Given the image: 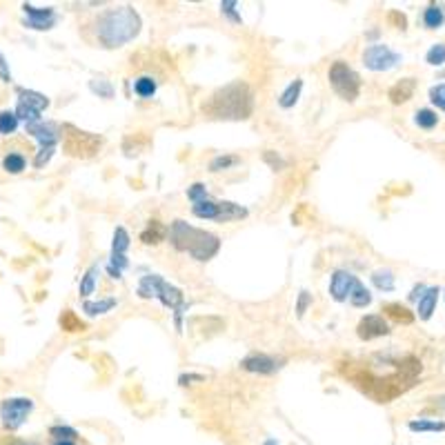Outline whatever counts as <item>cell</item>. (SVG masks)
Listing matches in <instances>:
<instances>
[{"label": "cell", "mask_w": 445, "mask_h": 445, "mask_svg": "<svg viewBox=\"0 0 445 445\" xmlns=\"http://www.w3.org/2000/svg\"><path fill=\"white\" fill-rule=\"evenodd\" d=\"M341 374L377 403H390L416 386L423 363L414 354H374L367 360L341 363Z\"/></svg>", "instance_id": "cell-1"}, {"label": "cell", "mask_w": 445, "mask_h": 445, "mask_svg": "<svg viewBox=\"0 0 445 445\" xmlns=\"http://www.w3.org/2000/svg\"><path fill=\"white\" fill-rule=\"evenodd\" d=\"M203 112L219 120H245L254 112V94L243 80L230 82L210 96L203 105Z\"/></svg>", "instance_id": "cell-2"}, {"label": "cell", "mask_w": 445, "mask_h": 445, "mask_svg": "<svg viewBox=\"0 0 445 445\" xmlns=\"http://www.w3.org/2000/svg\"><path fill=\"white\" fill-rule=\"evenodd\" d=\"M138 34H140V16L131 7L110 9L96 20V36L110 50L123 47L125 43L134 41Z\"/></svg>", "instance_id": "cell-3"}, {"label": "cell", "mask_w": 445, "mask_h": 445, "mask_svg": "<svg viewBox=\"0 0 445 445\" xmlns=\"http://www.w3.org/2000/svg\"><path fill=\"white\" fill-rule=\"evenodd\" d=\"M167 234H170L172 245L178 251H185V254L196 261H210L221 249L219 236H214L212 232L205 230H198V227H191L185 221H174Z\"/></svg>", "instance_id": "cell-4"}, {"label": "cell", "mask_w": 445, "mask_h": 445, "mask_svg": "<svg viewBox=\"0 0 445 445\" xmlns=\"http://www.w3.org/2000/svg\"><path fill=\"white\" fill-rule=\"evenodd\" d=\"M138 296L140 298H159L165 307H172L174 314H176V328L180 330V316L187 312V303H185V296L183 292L178 290L176 285L167 283L161 274H147L143 276L140 283H138Z\"/></svg>", "instance_id": "cell-5"}, {"label": "cell", "mask_w": 445, "mask_h": 445, "mask_svg": "<svg viewBox=\"0 0 445 445\" xmlns=\"http://www.w3.org/2000/svg\"><path fill=\"white\" fill-rule=\"evenodd\" d=\"M103 138L89 134V131H82L74 125H63V149L65 154L74 156V159H92L101 152Z\"/></svg>", "instance_id": "cell-6"}, {"label": "cell", "mask_w": 445, "mask_h": 445, "mask_svg": "<svg viewBox=\"0 0 445 445\" xmlns=\"http://www.w3.org/2000/svg\"><path fill=\"white\" fill-rule=\"evenodd\" d=\"M330 85L332 89L341 96L343 101L354 103L360 94V78L356 71L345 63V60H336V63L330 67Z\"/></svg>", "instance_id": "cell-7"}, {"label": "cell", "mask_w": 445, "mask_h": 445, "mask_svg": "<svg viewBox=\"0 0 445 445\" xmlns=\"http://www.w3.org/2000/svg\"><path fill=\"white\" fill-rule=\"evenodd\" d=\"M25 129H27V134H31L36 140H38V154H36V159H34V167H45L47 163L52 161V156H54V152H56V145H58V138H60V134L56 131V127L52 125V123H29V125H25Z\"/></svg>", "instance_id": "cell-8"}, {"label": "cell", "mask_w": 445, "mask_h": 445, "mask_svg": "<svg viewBox=\"0 0 445 445\" xmlns=\"http://www.w3.org/2000/svg\"><path fill=\"white\" fill-rule=\"evenodd\" d=\"M16 94H18V105H16L14 114L18 116V120H25V125L38 123L41 114L50 107V99L38 92L25 89V87H16Z\"/></svg>", "instance_id": "cell-9"}, {"label": "cell", "mask_w": 445, "mask_h": 445, "mask_svg": "<svg viewBox=\"0 0 445 445\" xmlns=\"http://www.w3.org/2000/svg\"><path fill=\"white\" fill-rule=\"evenodd\" d=\"M31 410H34V401L25 399V396H20V399H5L0 403V421H3V428L9 432H16L27 421Z\"/></svg>", "instance_id": "cell-10"}, {"label": "cell", "mask_w": 445, "mask_h": 445, "mask_svg": "<svg viewBox=\"0 0 445 445\" xmlns=\"http://www.w3.org/2000/svg\"><path fill=\"white\" fill-rule=\"evenodd\" d=\"M127 249H129V234L125 227H116L114 232V240H112V261L107 265V272H110L112 279H123V270L129 265L127 261Z\"/></svg>", "instance_id": "cell-11"}, {"label": "cell", "mask_w": 445, "mask_h": 445, "mask_svg": "<svg viewBox=\"0 0 445 445\" xmlns=\"http://www.w3.org/2000/svg\"><path fill=\"white\" fill-rule=\"evenodd\" d=\"M401 54L392 52L388 45H372L363 52V65L370 71H390L401 63Z\"/></svg>", "instance_id": "cell-12"}, {"label": "cell", "mask_w": 445, "mask_h": 445, "mask_svg": "<svg viewBox=\"0 0 445 445\" xmlns=\"http://www.w3.org/2000/svg\"><path fill=\"white\" fill-rule=\"evenodd\" d=\"M283 363H285L283 358H276L270 354H249L240 360V367L245 372H251V374H274V372L283 367Z\"/></svg>", "instance_id": "cell-13"}, {"label": "cell", "mask_w": 445, "mask_h": 445, "mask_svg": "<svg viewBox=\"0 0 445 445\" xmlns=\"http://www.w3.org/2000/svg\"><path fill=\"white\" fill-rule=\"evenodd\" d=\"M358 283V279L352 272H345V270H336L332 274V281H330V294L336 303H343V300H350L354 285Z\"/></svg>", "instance_id": "cell-14"}, {"label": "cell", "mask_w": 445, "mask_h": 445, "mask_svg": "<svg viewBox=\"0 0 445 445\" xmlns=\"http://www.w3.org/2000/svg\"><path fill=\"white\" fill-rule=\"evenodd\" d=\"M356 334H358L360 341H374V339H379V336H388L390 328L381 314H367L358 321Z\"/></svg>", "instance_id": "cell-15"}, {"label": "cell", "mask_w": 445, "mask_h": 445, "mask_svg": "<svg viewBox=\"0 0 445 445\" xmlns=\"http://www.w3.org/2000/svg\"><path fill=\"white\" fill-rule=\"evenodd\" d=\"M22 9H25L27 14V20L25 25L29 29H52L56 25V11L52 7H34L29 3L22 5Z\"/></svg>", "instance_id": "cell-16"}, {"label": "cell", "mask_w": 445, "mask_h": 445, "mask_svg": "<svg viewBox=\"0 0 445 445\" xmlns=\"http://www.w3.org/2000/svg\"><path fill=\"white\" fill-rule=\"evenodd\" d=\"M439 294H441V287H428L425 294L418 298V303H416V314H418L421 321H430L432 314L437 312Z\"/></svg>", "instance_id": "cell-17"}, {"label": "cell", "mask_w": 445, "mask_h": 445, "mask_svg": "<svg viewBox=\"0 0 445 445\" xmlns=\"http://www.w3.org/2000/svg\"><path fill=\"white\" fill-rule=\"evenodd\" d=\"M414 89H416V80L414 78H403V80H399L396 82V85L390 89V101L394 103V105H401V103H407L414 96Z\"/></svg>", "instance_id": "cell-18"}, {"label": "cell", "mask_w": 445, "mask_h": 445, "mask_svg": "<svg viewBox=\"0 0 445 445\" xmlns=\"http://www.w3.org/2000/svg\"><path fill=\"white\" fill-rule=\"evenodd\" d=\"M407 430L410 432H418V435H428V432H445V421L439 418H412L407 423Z\"/></svg>", "instance_id": "cell-19"}, {"label": "cell", "mask_w": 445, "mask_h": 445, "mask_svg": "<svg viewBox=\"0 0 445 445\" xmlns=\"http://www.w3.org/2000/svg\"><path fill=\"white\" fill-rule=\"evenodd\" d=\"M167 227L163 225V223H159V221H149V225L145 227V232L140 234V240L145 245H156V243H161V240H165V236H167Z\"/></svg>", "instance_id": "cell-20"}, {"label": "cell", "mask_w": 445, "mask_h": 445, "mask_svg": "<svg viewBox=\"0 0 445 445\" xmlns=\"http://www.w3.org/2000/svg\"><path fill=\"white\" fill-rule=\"evenodd\" d=\"M300 92H303V80L300 78H294L290 85L285 87V92L281 94V99H279V105L283 107V110H290V107H294L298 103V96Z\"/></svg>", "instance_id": "cell-21"}, {"label": "cell", "mask_w": 445, "mask_h": 445, "mask_svg": "<svg viewBox=\"0 0 445 445\" xmlns=\"http://www.w3.org/2000/svg\"><path fill=\"white\" fill-rule=\"evenodd\" d=\"M191 212H194V216H198V219L219 221V203L212 200V198H205V200H200V203H194V205H191Z\"/></svg>", "instance_id": "cell-22"}, {"label": "cell", "mask_w": 445, "mask_h": 445, "mask_svg": "<svg viewBox=\"0 0 445 445\" xmlns=\"http://www.w3.org/2000/svg\"><path fill=\"white\" fill-rule=\"evenodd\" d=\"M443 22H445V11L441 5H428L425 11H423V25L428 29H441L443 27Z\"/></svg>", "instance_id": "cell-23"}, {"label": "cell", "mask_w": 445, "mask_h": 445, "mask_svg": "<svg viewBox=\"0 0 445 445\" xmlns=\"http://www.w3.org/2000/svg\"><path fill=\"white\" fill-rule=\"evenodd\" d=\"M118 300L116 298H103V300H85L82 303V312L89 316H99V314H107L112 307H116Z\"/></svg>", "instance_id": "cell-24"}, {"label": "cell", "mask_w": 445, "mask_h": 445, "mask_svg": "<svg viewBox=\"0 0 445 445\" xmlns=\"http://www.w3.org/2000/svg\"><path fill=\"white\" fill-rule=\"evenodd\" d=\"M247 216V210L236 205V203H230V200H223L219 203V221H234V219H245Z\"/></svg>", "instance_id": "cell-25"}, {"label": "cell", "mask_w": 445, "mask_h": 445, "mask_svg": "<svg viewBox=\"0 0 445 445\" xmlns=\"http://www.w3.org/2000/svg\"><path fill=\"white\" fill-rule=\"evenodd\" d=\"M383 312H386L390 319H394L396 323H403V326H410V323L414 321L412 312L401 303H388L386 307H383Z\"/></svg>", "instance_id": "cell-26"}, {"label": "cell", "mask_w": 445, "mask_h": 445, "mask_svg": "<svg viewBox=\"0 0 445 445\" xmlns=\"http://www.w3.org/2000/svg\"><path fill=\"white\" fill-rule=\"evenodd\" d=\"M99 272H101L99 265H92V268L85 272V276H82V281H80V287H78L80 296L87 298L89 294H94V290H96V281H99Z\"/></svg>", "instance_id": "cell-27"}, {"label": "cell", "mask_w": 445, "mask_h": 445, "mask_svg": "<svg viewBox=\"0 0 445 445\" xmlns=\"http://www.w3.org/2000/svg\"><path fill=\"white\" fill-rule=\"evenodd\" d=\"M414 125L421 127V129H435L439 125V116L437 112L428 110V107H423V110H418L414 114Z\"/></svg>", "instance_id": "cell-28"}, {"label": "cell", "mask_w": 445, "mask_h": 445, "mask_svg": "<svg viewBox=\"0 0 445 445\" xmlns=\"http://www.w3.org/2000/svg\"><path fill=\"white\" fill-rule=\"evenodd\" d=\"M372 283H374L381 292H392L394 290V272L392 270H377L372 274Z\"/></svg>", "instance_id": "cell-29"}, {"label": "cell", "mask_w": 445, "mask_h": 445, "mask_svg": "<svg viewBox=\"0 0 445 445\" xmlns=\"http://www.w3.org/2000/svg\"><path fill=\"white\" fill-rule=\"evenodd\" d=\"M3 167H5L9 174H20L27 167V161H25V156H22V154L11 152V154H7L5 159H3Z\"/></svg>", "instance_id": "cell-30"}, {"label": "cell", "mask_w": 445, "mask_h": 445, "mask_svg": "<svg viewBox=\"0 0 445 445\" xmlns=\"http://www.w3.org/2000/svg\"><path fill=\"white\" fill-rule=\"evenodd\" d=\"M350 303L354 305V307H367L370 303H372V294H370V290L363 285V283H356L354 285V290H352V296H350Z\"/></svg>", "instance_id": "cell-31"}, {"label": "cell", "mask_w": 445, "mask_h": 445, "mask_svg": "<svg viewBox=\"0 0 445 445\" xmlns=\"http://www.w3.org/2000/svg\"><path fill=\"white\" fill-rule=\"evenodd\" d=\"M134 92L136 96H140V99H152V96L156 94V80L152 76H140L136 78L134 82Z\"/></svg>", "instance_id": "cell-32"}, {"label": "cell", "mask_w": 445, "mask_h": 445, "mask_svg": "<svg viewBox=\"0 0 445 445\" xmlns=\"http://www.w3.org/2000/svg\"><path fill=\"white\" fill-rule=\"evenodd\" d=\"M60 326H63L65 332H82L85 330V323H82L71 309L63 312V316H60Z\"/></svg>", "instance_id": "cell-33"}, {"label": "cell", "mask_w": 445, "mask_h": 445, "mask_svg": "<svg viewBox=\"0 0 445 445\" xmlns=\"http://www.w3.org/2000/svg\"><path fill=\"white\" fill-rule=\"evenodd\" d=\"M425 63L432 65V67L445 65V43H437V45L430 47L428 54H425Z\"/></svg>", "instance_id": "cell-34"}, {"label": "cell", "mask_w": 445, "mask_h": 445, "mask_svg": "<svg viewBox=\"0 0 445 445\" xmlns=\"http://www.w3.org/2000/svg\"><path fill=\"white\" fill-rule=\"evenodd\" d=\"M18 129V116L14 112H0V134L9 136Z\"/></svg>", "instance_id": "cell-35"}, {"label": "cell", "mask_w": 445, "mask_h": 445, "mask_svg": "<svg viewBox=\"0 0 445 445\" xmlns=\"http://www.w3.org/2000/svg\"><path fill=\"white\" fill-rule=\"evenodd\" d=\"M240 159L238 156H216V159L210 161V172H223V170H230V167L238 165Z\"/></svg>", "instance_id": "cell-36"}, {"label": "cell", "mask_w": 445, "mask_h": 445, "mask_svg": "<svg viewBox=\"0 0 445 445\" xmlns=\"http://www.w3.org/2000/svg\"><path fill=\"white\" fill-rule=\"evenodd\" d=\"M89 89H92L94 94H99L101 99H112V96H114V87H112V82H110V80H105V78L89 80Z\"/></svg>", "instance_id": "cell-37"}, {"label": "cell", "mask_w": 445, "mask_h": 445, "mask_svg": "<svg viewBox=\"0 0 445 445\" xmlns=\"http://www.w3.org/2000/svg\"><path fill=\"white\" fill-rule=\"evenodd\" d=\"M50 435L56 441H74L78 437V432L74 428H69V425H52L50 428Z\"/></svg>", "instance_id": "cell-38"}, {"label": "cell", "mask_w": 445, "mask_h": 445, "mask_svg": "<svg viewBox=\"0 0 445 445\" xmlns=\"http://www.w3.org/2000/svg\"><path fill=\"white\" fill-rule=\"evenodd\" d=\"M430 103L437 105V110H441L445 114V82L430 87Z\"/></svg>", "instance_id": "cell-39"}, {"label": "cell", "mask_w": 445, "mask_h": 445, "mask_svg": "<svg viewBox=\"0 0 445 445\" xmlns=\"http://www.w3.org/2000/svg\"><path fill=\"white\" fill-rule=\"evenodd\" d=\"M187 198H189L191 203H200V200L210 198L205 185H203V183H194V185H191V187L187 189Z\"/></svg>", "instance_id": "cell-40"}, {"label": "cell", "mask_w": 445, "mask_h": 445, "mask_svg": "<svg viewBox=\"0 0 445 445\" xmlns=\"http://www.w3.org/2000/svg\"><path fill=\"white\" fill-rule=\"evenodd\" d=\"M236 7H238V3H234V0H223V3H221V11L232 22H240V14L236 11Z\"/></svg>", "instance_id": "cell-41"}, {"label": "cell", "mask_w": 445, "mask_h": 445, "mask_svg": "<svg viewBox=\"0 0 445 445\" xmlns=\"http://www.w3.org/2000/svg\"><path fill=\"white\" fill-rule=\"evenodd\" d=\"M312 305V294L309 292H300L298 294V303H296V316L298 319H303V314H305V312H307V307Z\"/></svg>", "instance_id": "cell-42"}, {"label": "cell", "mask_w": 445, "mask_h": 445, "mask_svg": "<svg viewBox=\"0 0 445 445\" xmlns=\"http://www.w3.org/2000/svg\"><path fill=\"white\" fill-rule=\"evenodd\" d=\"M263 159H265L274 167V170H283V167H285V161L276 152H265V156H263Z\"/></svg>", "instance_id": "cell-43"}, {"label": "cell", "mask_w": 445, "mask_h": 445, "mask_svg": "<svg viewBox=\"0 0 445 445\" xmlns=\"http://www.w3.org/2000/svg\"><path fill=\"white\" fill-rule=\"evenodd\" d=\"M0 78H3L5 82H11V71L7 67V60H5L3 54H0Z\"/></svg>", "instance_id": "cell-44"}, {"label": "cell", "mask_w": 445, "mask_h": 445, "mask_svg": "<svg viewBox=\"0 0 445 445\" xmlns=\"http://www.w3.org/2000/svg\"><path fill=\"white\" fill-rule=\"evenodd\" d=\"M430 405L437 407L439 412L445 414V394H441V396H432V399H430Z\"/></svg>", "instance_id": "cell-45"}, {"label": "cell", "mask_w": 445, "mask_h": 445, "mask_svg": "<svg viewBox=\"0 0 445 445\" xmlns=\"http://www.w3.org/2000/svg\"><path fill=\"white\" fill-rule=\"evenodd\" d=\"M390 20H392V22H396V25H399L401 29H405V27H407V18H405L403 14H399V11H392V14H390Z\"/></svg>", "instance_id": "cell-46"}, {"label": "cell", "mask_w": 445, "mask_h": 445, "mask_svg": "<svg viewBox=\"0 0 445 445\" xmlns=\"http://www.w3.org/2000/svg\"><path fill=\"white\" fill-rule=\"evenodd\" d=\"M425 290H428V287H425L423 283H418V285H414V290L410 292V300H416V303H418V298L425 294Z\"/></svg>", "instance_id": "cell-47"}, {"label": "cell", "mask_w": 445, "mask_h": 445, "mask_svg": "<svg viewBox=\"0 0 445 445\" xmlns=\"http://www.w3.org/2000/svg\"><path fill=\"white\" fill-rule=\"evenodd\" d=\"M191 381H205V377H203V374H183L178 379L180 386H187V383H191Z\"/></svg>", "instance_id": "cell-48"}, {"label": "cell", "mask_w": 445, "mask_h": 445, "mask_svg": "<svg viewBox=\"0 0 445 445\" xmlns=\"http://www.w3.org/2000/svg\"><path fill=\"white\" fill-rule=\"evenodd\" d=\"M54 445H76L74 441H56Z\"/></svg>", "instance_id": "cell-49"}, {"label": "cell", "mask_w": 445, "mask_h": 445, "mask_svg": "<svg viewBox=\"0 0 445 445\" xmlns=\"http://www.w3.org/2000/svg\"><path fill=\"white\" fill-rule=\"evenodd\" d=\"M9 445H34V443H25V441H11Z\"/></svg>", "instance_id": "cell-50"}, {"label": "cell", "mask_w": 445, "mask_h": 445, "mask_svg": "<svg viewBox=\"0 0 445 445\" xmlns=\"http://www.w3.org/2000/svg\"><path fill=\"white\" fill-rule=\"evenodd\" d=\"M263 445H279V441H276V439H268Z\"/></svg>", "instance_id": "cell-51"}, {"label": "cell", "mask_w": 445, "mask_h": 445, "mask_svg": "<svg viewBox=\"0 0 445 445\" xmlns=\"http://www.w3.org/2000/svg\"><path fill=\"white\" fill-rule=\"evenodd\" d=\"M443 294H445V290H443Z\"/></svg>", "instance_id": "cell-52"}]
</instances>
